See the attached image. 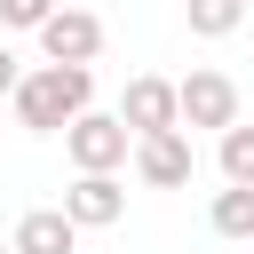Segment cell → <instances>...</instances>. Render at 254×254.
I'll use <instances>...</instances> for the list:
<instances>
[{
  "instance_id": "obj_1",
  "label": "cell",
  "mask_w": 254,
  "mask_h": 254,
  "mask_svg": "<svg viewBox=\"0 0 254 254\" xmlns=\"http://www.w3.org/2000/svg\"><path fill=\"white\" fill-rule=\"evenodd\" d=\"M87 103H95V71H87V64H40V71H24V87H16V127L64 135Z\"/></svg>"
},
{
  "instance_id": "obj_2",
  "label": "cell",
  "mask_w": 254,
  "mask_h": 254,
  "mask_svg": "<svg viewBox=\"0 0 254 254\" xmlns=\"http://www.w3.org/2000/svg\"><path fill=\"white\" fill-rule=\"evenodd\" d=\"M64 151H71L79 175H119V167L135 159V135L119 127V111H79V119L64 127Z\"/></svg>"
},
{
  "instance_id": "obj_3",
  "label": "cell",
  "mask_w": 254,
  "mask_h": 254,
  "mask_svg": "<svg viewBox=\"0 0 254 254\" xmlns=\"http://www.w3.org/2000/svg\"><path fill=\"white\" fill-rule=\"evenodd\" d=\"M119 127L143 143V135H175L183 127V95H175V79H127V95H119Z\"/></svg>"
},
{
  "instance_id": "obj_4",
  "label": "cell",
  "mask_w": 254,
  "mask_h": 254,
  "mask_svg": "<svg viewBox=\"0 0 254 254\" xmlns=\"http://www.w3.org/2000/svg\"><path fill=\"white\" fill-rule=\"evenodd\" d=\"M175 95H183V127H214V135L238 127V79L230 71H190V79H175Z\"/></svg>"
},
{
  "instance_id": "obj_5",
  "label": "cell",
  "mask_w": 254,
  "mask_h": 254,
  "mask_svg": "<svg viewBox=\"0 0 254 254\" xmlns=\"http://www.w3.org/2000/svg\"><path fill=\"white\" fill-rule=\"evenodd\" d=\"M40 56H48V64H95V56H103V16L56 8V16L40 24Z\"/></svg>"
},
{
  "instance_id": "obj_6",
  "label": "cell",
  "mask_w": 254,
  "mask_h": 254,
  "mask_svg": "<svg viewBox=\"0 0 254 254\" xmlns=\"http://www.w3.org/2000/svg\"><path fill=\"white\" fill-rule=\"evenodd\" d=\"M190 167H198V159H190V135H183V127H175V135H143V143H135V175H143L151 190H183V183H190Z\"/></svg>"
},
{
  "instance_id": "obj_7",
  "label": "cell",
  "mask_w": 254,
  "mask_h": 254,
  "mask_svg": "<svg viewBox=\"0 0 254 254\" xmlns=\"http://www.w3.org/2000/svg\"><path fill=\"white\" fill-rule=\"evenodd\" d=\"M64 214H71L79 230H111V222L127 214V183H119V175H79V183L64 190Z\"/></svg>"
},
{
  "instance_id": "obj_8",
  "label": "cell",
  "mask_w": 254,
  "mask_h": 254,
  "mask_svg": "<svg viewBox=\"0 0 254 254\" xmlns=\"http://www.w3.org/2000/svg\"><path fill=\"white\" fill-rule=\"evenodd\" d=\"M8 246H16V254H79V222H71L64 206H32Z\"/></svg>"
},
{
  "instance_id": "obj_9",
  "label": "cell",
  "mask_w": 254,
  "mask_h": 254,
  "mask_svg": "<svg viewBox=\"0 0 254 254\" xmlns=\"http://www.w3.org/2000/svg\"><path fill=\"white\" fill-rule=\"evenodd\" d=\"M206 222H214V238H246L254 246V190H214V206H206Z\"/></svg>"
},
{
  "instance_id": "obj_10",
  "label": "cell",
  "mask_w": 254,
  "mask_h": 254,
  "mask_svg": "<svg viewBox=\"0 0 254 254\" xmlns=\"http://www.w3.org/2000/svg\"><path fill=\"white\" fill-rule=\"evenodd\" d=\"M183 24H190L198 40H230V32L246 24V0H183Z\"/></svg>"
},
{
  "instance_id": "obj_11",
  "label": "cell",
  "mask_w": 254,
  "mask_h": 254,
  "mask_svg": "<svg viewBox=\"0 0 254 254\" xmlns=\"http://www.w3.org/2000/svg\"><path fill=\"white\" fill-rule=\"evenodd\" d=\"M222 183L254 190V127H246V119H238V127L222 135Z\"/></svg>"
},
{
  "instance_id": "obj_12",
  "label": "cell",
  "mask_w": 254,
  "mask_h": 254,
  "mask_svg": "<svg viewBox=\"0 0 254 254\" xmlns=\"http://www.w3.org/2000/svg\"><path fill=\"white\" fill-rule=\"evenodd\" d=\"M48 16H56V0H0V24L8 32H40Z\"/></svg>"
},
{
  "instance_id": "obj_13",
  "label": "cell",
  "mask_w": 254,
  "mask_h": 254,
  "mask_svg": "<svg viewBox=\"0 0 254 254\" xmlns=\"http://www.w3.org/2000/svg\"><path fill=\"white\" fill-rule=\"evenodd\" d=\"M16 87H24V71H16V48L0 40V95H16Z\"/></svg>"
},
{
  "instance_id": "obj_14",
  "label": "cell",
  "mask_w": 254,
  "mask_h": 254,
  "mask_svg": "<svg viewBox=\"0 0 254 254\" xmlns=\"http://www.w3.org/2000/svg\"><path fill=\"white\" fill-rule=\"evenodd\" d=\"M0 254H16V246H0Z\"/></svg>"
}]
</instances>
